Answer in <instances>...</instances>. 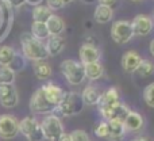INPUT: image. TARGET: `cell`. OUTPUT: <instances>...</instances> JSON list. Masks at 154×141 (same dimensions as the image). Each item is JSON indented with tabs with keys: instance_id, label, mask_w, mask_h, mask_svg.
Returning <instances> with one entry per match:
<instances>
[{
	"instance_id": "6da1fadb",
	"label": "cell",
	"mask_w": 154,
	"mask_h": 141,
	"mask_svg": "<svg viewBox=\"0 0 154 141\" xmlns=\"http://www.w3.org/2000/svg\"><path fill=\"white\" fill-rule=\"evenodd\" d=\"M20 45H22L23 56L27 60L37 62V61H43V60H46L49 57L46 45L42 41L35 40L30 33H23L20 35Z\"/></svg>"
},
{
	"instance_id": "7a4b0ae2",
	"label": "cell",
	"mask_w": 154,
	"mask_h": 141,
	"mask_svg": "<svg viewBox=\"0 0 154 141\" xmlns=\"http://www.w3.org/2000/svg\"><path fill=\"white\" fill-rule=\"evenodd\" d=\"M84 102H82L81 94L70 91V92H64L60 104L57 106V110L65 117H72V115H77L82 111L84 109Z\"/></svg>"
},
{
	"instance_id": "3957f363",
	"label": "cell",
	"mask_w": 154,
	"mask_h": 141,
	"mask_svg": "<svg viewBox=\"0 0 154 141\" xmlns=\"http://www.w3.org/2000/svg\"><path fill=\"white\" fill-rule=\"evenodd\" d=\"M62 75L65 79L68 80L69 84L79 85L85 80V72H84V65L75 60H65L60 65Z\"/></svg>"
},
{
	"instance_id": "277c9868",
	"label": "cell",
	"mask_w": 154,
	"mask_h": 141,
	"mask_svg": "<svg viewBox=\"0 0 154 141\" xmlns=\"http://www.w3.org/2000/svg\"><path fill=\"white\" fill-rule=\"evenodd\" d=\"M41 123V129H42L43 137L48 141H57L60 139L62 133H64V126L62 122L57 115L49 114L42 120Z\"/></svg>"
},
{
	"instance_id": "5b68a950",
	"label": "cell",
	"mask_w": 154,
	"mask_h": 141,
	"mask_svg": "<svg viewBox=\"0 0 154 141\" xmlns=\"http://www.w3.org/2000/svg\"><path fill=\"white\" fill-rule=\"evenodd\" d=\"M19 132L29 141H42L43 137L41 123L34 117H26L19 122Z\"/></svg>"
},
{
	"instance_id": "8992f818",
	"label": "cell",
	"mask_w": 154,
	"mask_h": 141,
	"mask_svg": "<svg viewBox=\"0 0 154 141\" xmlns=\"http://www.w3.org/2000/svg\"><path fill=\"white\" fill-rule=\"evenodd\" d=\"M111 38L119 45L130 42L134 38V31L131 27V22L128 21H118L112 24Z\"/></svg>"
},
{
	"instance_id": "52a82bcc",
	"label": "cell",
	"mask_w": 154,
	"mask_h": 141,
	"mask_svg": "<svg viewBox=\"0 0 154 141\" xmlns=\"http://www.w3.org/2000/svg\"><path fill=\"white\" fill-rule=\"evenodd\" d=\"M119 102L120 101H119V92H118V90L115 87L108 88L104 94H101L100 99H99L97 106H99L100 115L104 118V120H107L109 111H111Z\"/></svg>"
},
{
	"instance_id": "ba28073f",
	"label": "cell",
	"mask_w": 154,
	"mask_h": 141,
	"mask_svg": "<svg viewBox=\"0 0 154 141\" xmlns=\"http://www.w3.org/2000/svg\"><path fill=\"white\" fill-rule=\"evenodd\" d=\"M30 109L32 113L35 114H50L54 110H57V107H54L50 102L46 99L45 94L42 91V87L38 88L34 92V95L31 96V101H30Z\"/></svg>"
},
{
	"instance_id": "9c48e42d",
	"label": "cell",
	"mask_w": 154,
	"mask_h": 141,
	"mask_svg": "<svg viewBox=\"0 0 154 141\" xmlns=\"http://www.w3.org/2000/svg\"><path fill=\"white\" fill-rule=\"evenodd\" d=\"M19 133V121L14 115H0V139L11 140Z\"/></svg>"
},
{
	"instance_id": "30bf717a",
	"label": "cell",
	"mask_w": 154,
	"mask_h": 141,
	"mask_svg": "<svg viewBox=\"0 0 154 141\" xmlns=\"http://www.w3.org/2000/svg\"><path fill=\"white\" fill-rule=\"evenodd\" d=\"M19 96L14 84H0V104L5 109H12L18 104Z\"/></svg>"
},
{
	"instance_id": "8fae6325",
	"label": "cell",
	"mask_w": 154,
	"mask_h": 141,
	"mask_svg": "<svg viewBox=\"0 0 154 141\" xmlns=\"http://www.w3.org/2000/svg\"><path fill=\"white\" fill-rule=\"evenodd\" d=\"M131 27H133L134 35L138 37H146L150 34L154 27V22L150 16L147 15H137L131 22Z\"/></svg>"
},
{
	"instance_id": "7c38bea8",
	"label": "cell",
	"mask_w": 154,
	"mask_h": 141,
	"mask_svg": "<svg viewBox=\"0 0 154 141\" xmlns=\"http://www.w3.org/2000/svg\"><path fill=\"white\" fill-rule=\"evenodd\" d=\"M100 56L101 53L99 50V48L96 45H93V43H84L80 48V60H81L82 65L99 61Z\"/></svg>"
},
{
	"instance_id": "4fadbf2b",
	"label": "cell",
	"mask_w": 154,
	"mask_h": 141,
	"mask_svg": "<svg viewBox=\"0 0 154 141\" xmlns=\"http://www.w3.org/2000/svg\"><path fill=\"white\" fill-rule=\"evenodd\" d=\"M142 61H143V59L137 52L128 50L122 57V68L125 69V72H128V73L137 72V69H138V67L141 65Z\"/></svg>"
},
{
	"instance_id": "5bb4252c",
	"label": "cell",
	"mask_w": 154,
	"mask_h": 141,
	"mask_svg": "<svg viewBox=\"0 0 154 141\" xmlns=\"http://www.w3.org/2000/svg\"><path fill=\"white\" fill-rule=\"evenodd\" d=\"M42 91L45 94L46 99L53 104L54 107H57L61 102L62 96H64V90L58 85H56L54 83H46L45 85H42Z\"/></svg>"
},
{
	"instance_id": "9a60e30c",
	"label": "cell",
	"mask_w": 154,
	"mask_h": 141,
	"mask_svg": "<svg viewBox=\"0 0 154 141\" xmlns=\"http://www.w3.org/2000/svg\"><path fill=\"white\" fill-rule=\"evenodd\" d=\"M123 125H125L126 132H139L143 128V117L139 113L130 110L128 115L123 121Z\"/></svg>"
},
{
	"instance_id": "2e32d148",
	"label": "cell",
	"mask_w": 154,
	"mask_h": 141,
	"mask_svg": "<svg viewBox=\"0 0 154 141\" xmlns=\"http://www.w3.org/2000/svg\"><path fill=\"white\" fill-rule=\"evenodd\" d=\"M65 45H66V40L62 35H50L48 38V43H46V49H48L49 56H57L64 50Z\"/></svg>"
},
{
	"instance_id": "e0dca14e",
	"label": "cell",
	"mask_w": 154,
	"mask_h": 141,
	"mask_svg": "<svg viewBox=\"0 0 154 141\" xmlns=\"http://www.w3.org/2000/svg\"><path fill=\"white\" fill-rule=\"evenodd\" d=\"M108 122V139L109 141H120L125 137L126 133V129L123 122L116 120H111V121H107Z\"/></svg>"
},
{
	"instance_id": "ac0fdd59",
	"label": "cell",
	"mask_w": 154,
	"mask_h": 141,
	"mask_svg": "<svg viewBox=\"0 0 154 141\" xmlns=\"http://www.w3.org/2000/svg\"><path fill=\"white\" fill-rule=\"evenodd\" d=\"M100 96H101V92L95 85H87V87L84 88V91L81 92L82 102H84V104H87V106H95V104H97Z\"/></svg>"
},
{
	"instance_id": "d6986e66",
	"label": "cell",
	"mask_w": 154,
	"mask_h": 141,
	"mask_svg": "<svg viewBox=\"0 0 154 141\" xmlns=\"http://www.w3.org/2000/svg\"><path fill=\"white\" fill-rule=\"evenodd\" d=\"M93 18L97 23H108V22L112 21L114 18V10L111 7H107V5H101L99 4L97 7L95 8V14H93Z\"/></svg>"
},
{
	"instance_id": "ffe728a7",
	"label": "cell",
	"mask_w": 154,
	"mask_h": 141,
	"mask_svg": "<svg viewBox=\"0 0 154 141\" xmlns=\"http://www.w3.org/2000/svg\"><path fill=\"white\" fill-rule=\"evenodd\" d=\"M46 27H48L49 35H61L65 30V22L60 16L53 14L46 22Z\"/></svg>"
},
{
	"instance_id": "44dd1931",
	"label": "cell",
	"mask_w": 154,
	"mask_h": 141,
	"mask_svg": "<svg viewBox=\"0 0 154 141\" xmlns=\"http://www.w3.org/2000/svg\"><path fill=\"white\" fill-rule=\"evenodd\" d=\"M84 72H85V77H88L89 80H97L103 76L104 68L100 62L96 61V62H91V64L84 65Z\"/></svg>"
},
{
	"instance_id": "7402d4cb",
	"label": "cell",
	"mask_w": 154,
	"mask_h": 141,
	"mask_svg": "<svg viewBox=\"0 0 154 141\" xmlns=\"http://www.w3.org/2000/svg\"><path fill=\"white\" fill-rule=\"evenodd\" d=\"M128 113H130V109H128L126 104L123 103H118L116 106L114 107V109L109 111L108 117H107L106 121H111V120H116V121H120V122H123V121L126 120V117L128 115Z\"/></svg>"
},
{
	"instance_id": "603a6c76",
	"label": "cell",
	"mask_w": 154,
	"mask_h": 141,
	"mask_svg": "<svg viewBox=\"0 0 154 141\" xmlns=\"http://www.w3.org/2000/svg\"><path fill=\"white\" fill-rule=\"evenodd\" d=\"M31 35L35 38V40H38V41L48 40L50 35H49L46 23H41V22H32V24H31Z\"/></svg>"
},
{
	"instance_id": "cb8c5ba5",
	"label": "cell",
	"mask_w": 154,
	"mask_h": 141,
	"mask_svg": "<svg viewBox=\"0 0 154 141\" xmlns=\"http://www.w3.org/2000/svg\"><path fill=\"white\" fill-rule=\"evenodd\" d=\"M34 73L38 79L46 80L51 76V67L46 61H37L34 62Z\"/></svg>"
},
{
	"instance_id": "d4e9b609",
	"label": "cell",
	"mask_w": 154,
	"mask_h": 141,
	"mask_svg": "<svg viewBox=\"0 0 154 141\" xmlns=\"http://www.w3.org/2000/svg\"><path fill=\"white\" fill-rule=\"evenodd\" d=\"M53 15L51 10H49L46 5H35V8L32 10V18L34 22H41V23H46L48 19Z\"/></svg>"
},
{
	"instance_id": "484cf974",
	"label": "cell",
	"mask_w": 154,
	"mask_h": 141,
	"mask_svg": "<svg viewBox=\"0 0 154 141\" xmlns=\"http://www.w3.org/2000/svg\"><path fill=\"white\" fill-rule=\"evenodd\" d=\"M16 52L11 46H0V65L2 67H8L12 62Z\"/></svg>"
},
{
	"instance_id": "4316f807",
	"label": "cell",
	"mask_w": 154,
	"mask_h": 141,
	"mask_svg": "<svg viewBox=\"0 0 154 141\" xmlns=\"http://www.w3.org/2000/svg\"><path fill=\"white\" fill-rule=\"evenodd\" d=\"M15 72L8 67H0V84H14Z\"/></svg>"
},
{
	"instance_id": "83f0119b",
	"label": "cell",
	"mask_w": 154,
	"mask_h": 141,
	"mask_svg": "<svg viewBox=\"0 0 154 141\" xmlns=\"http://www.w3.org/2000/svg\"><path fill=\"white\" fill-rule=\"evenodd\" d=\"M137 72L143 77L152 76V75L154 73V64L152 61H142L141 65L138 67V69H137Z\"/></svg>"
},
{
	"instance_id": "f1b7e54d",
	"label": "cell",
	"mask_w": 154,
	"mask_h": 141,
	"mask_svg": "<svg viewBox=\"0 0 154 141\" xmlns=\"http://www.w3.org/2000/svg\"><path fill=\"white\" fill-rule=\"evenodd\" d=\"M143 99L149 107L154 109V83L149 84L143 91Z\"/></svg>"
},
{
	"instance_id": "f546056e",
	"label": "cell",
	"mask_w": 154,
	"mask_h": 141,
	"mask_svg": "<svg viewBox=\"0 0 154 141\" xmlns=\"http://www.w3.org/2000/svg\"><path fill=\"white\" fill-rule=\"evenodd\" d=\"M95 134L99 139H108V122L107 121L99 122L95 128Z\"/></svg>"
},
{
	"instance_id": "4dcf8cb0",
	"label": "cell",
	"mask_w": 154,
	"mask_h": 141,
	"mask_svg": "<svg viewBox=\"0 0 154 141\" xmlns=\"http://www.w3.org/2000/svg\"><path fill=\"white\" fill-rule=\"evenodd\" d=\"M24 62H26V60H24L23 57L19 56V54L16 53L15 57H14V60H12V62L8 65V68H11V69H12L14 72L20 71V69H23V68H24Z\"/></svg>"
},
{
	"instance_id": "1f68e13d",
	"label": "cell",
	"mask_w": 154,
	"mask_h": 141,
	"mask_svg": "<svg viewBox=\"0 0 154 141\" xmlns=\"http://www.w3.org/2000/svg\"><path fill=\"white\" fill-rule=\"evenodd\" d=\"M70 141H89V136L87 134V132L76 129L70 133Z\"/></svg>"
},
{
	"instance_id": "d6a6232c",
	"label": "cell",
	"mask_w": 154,
	"mask_h": 141,
	"mask_svg": "<svg viewBox=\"0 0 154 141\" xmlns=\"http://www.w3.org/2000/svg\"><path fill=\"white\" fill-rule=\"evenodd\" d=\"M46 7L49 8V10H60V8L64 7V3L61 2V0H48V5Z\"/></svg>"
},
{
	"instance_id": "836d02e7",
	"label": "cell",
	"mask_w": 154,
	"mask_h": 141,
	"mask_svg": "<svg viewBox=\"0 0 154 141\" xmlns=\"http://www.w3.org/2000/svg\"><path fill=\"white\" fill-rule=\"evenodd\" d=\"M118 0H99V4L101 5H107V7H114L115 4H116Z\"/></svg>"
},
{
	"instance_id": "e575fe53",
	"label": "cell",
	"mask_w": 154,
	"mask_h": 141,
	"mask_svg": "<svg viewBox=\"0 0 154 141\" xmlns=\"http://www.w3.org/2000/svg\"><path fill=\"white\" fill-rule=\"evenodd\" d=\"M7 3L10 5H12V7H20L22 4L26 3V0H7Z\"/></svg>"
},
{
	"instance_id": "d590c367",
	"label": "cell",
	"mask_w": 154,
	"mask_h": 141,
	"mask_svg": "<svg viewBox=\"0 0 154 141\" xmlns=\"http://www.w3.org/2000/svg\"><path fill=\"white\" fill-rule=\"evenodd\" d=\"M57 141H70V134L69 133H65V132H64Z\"/></svg>"
},
{
	"instance_id": "8d00e7d4",
	"label": "cell",
	"mask_w": 154,
	"mask_h": 141,
	"mask_svg": "<svg viewBox=\"0 0 154 141\" xmlns=\"http://www.w3.org/2000/svg\"><path fill=\"white\" fill-rule=\"evenodd\" d=\"M150 53H152V56L154 57V40L150 42Z\"/></svg>"
},
{
	"instance_id": "74e56055",
	"label": "cell",
	"mask_w": 154,
	"mask_h": 141,
	"mask_svg": "<svg viewBox=\"0 0 154 141\" xmlns=\"http://www.w3.org/2000/svg\"><path fill=\"white\" fill-rule=\"evenodd\" d=\"M133 141H152V140H150L149 137H139V139H135Z\"/></svg>"
},
{
	"instance_id": "f35d334b",
	"label": "cell",
	"mask_w": 154,
	"mask_h": 141,
	"mask_svg": "<svg viewBox=\"0 0 154 141\" xmlns=\"http://www.w3.org/2000/svg\"><path fill=\"white\" fill-rule=\"evenodd\" d=\"M62 3H64V5H66V4H69V3H72L73 0H61Z\"/></svg>"
},
{
	"instance_id": "ab89813d",
	"label": "cell",
	"mask_w": 154,
	"mask_h": 141,
	"mask_svg": "<svg viewBox=\"0 0 154 141\" xmlns=\"http://www.w3.org/2000/svg\"><path fill=\"white\" fill-rule=\"evenodd\" d=\"M131 2H137V3H138V2H142V0H131Z\"/></svg>"
},
{
	"instance_id": "60d3db41",
	"label": "cell",
	"mask_w": 154,
	"mask_h": 141,
	"mask_svg": "<svg viewBox=\"0 0 154 141\" xmlns=\"http://www.w3.org/2000/svg\"><path fill=\"white\" fill-rule=\"evenodd\" d=\"M153 18H154V14H153Z\"/></svg>"
}]
</instances>
